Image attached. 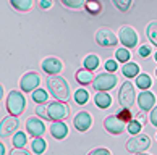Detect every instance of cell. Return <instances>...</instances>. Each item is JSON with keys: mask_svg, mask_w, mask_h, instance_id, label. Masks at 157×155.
<instances>
[{"mask_svg": "<svg viewBox=\"0 0 157 155\" xmlns=\"http://www.w3.org/2000/svg\"><path fill=\"white\" fill-rule=\"evenodd\" d=\"M47 89L50 90V94L54 95V99L62 100V102L70 100V86L67 83V79L59 76V74L47 78Z\"/></svg>", "mask_w": 157, "mask_h": 155, "instance_id": "obj_1", "label": "cell"}, {"mask_svg": "<svg viewBox=\"0 0 157 155\" xmlns=\"http://www.w3.org/2000/svg\"><path fill=\"white\" fill-rule=\"evenodd\" d=\"M26 107V100L23 97L21 90H11L7 97V112L13 116H20V115L25 112Z\"/></svg>", "mask_w": 157, "mask_h": 155, "instance_id": "obj_2", "label": "cell"}, {"mask_svg": "<svg viewBox=\"0 0 157 155\" xmlns=\"http://www.w3.org/2000/svg\"><path fill=\"white\" fill-rule=\"evenodd\" d=\"M47 110H49V120L50 121H63L65 118H68L70 115V107L67 102L62 100H54L47 103Z\"/></svg>", "mask_w": 157, "mask_h": 155, "instance_id": "obj_3", "label": "cell"}, {"mask_svg": "<svg viewBox=\"0 0 157 155\" xmlns=\"http://www.w3.org/2000/svg\"><path fill=\"white\" fill-rule=\"evenodd\" d=\"M117 76H115L113 73H101L97 74L94 78V81H92V86H94L96 90H104V92H107V90H112L115 86H117Z\"/></svg>", "mask_w": 157, "mask_h": 155, "instance_id": "obj_4", "label": "cell"}, {"mask_svg": "<svg viewBox=\"0 0 157 155\" xmlns=\"http://www.w3.org/2000/svg\"><path fill=\"white\" fill-rule=\"evenodd\" d=\"M151 146V137L146 134H136L133 136L130 141L126 142V150L130 153H139V152H146Z\"/></svg>", "mask_w": 157, "mask_h": 155, "instance_id": "obj_5", "label": "cell"}, {"mask_svg": "<svg viewBox=\"0 0 157 155\" xmlns=\"http://www.w3.org/2000/svg\"><path fill=\"white\" fill-rule=\"evenodd\" d=\"M136 99V92H135V87L130 81H125L123 84L120 86V90H118V103L120 107H126V108H131L133 103H135Z\"/></svg>", "mask_w": 157, "mask_h": 155, "instance_id": "obj_6", "label": "cell"}, {"mask_svg": "<svg viewBox=\"0 0 157 155\" xmlns=\"http://www.w3.org/2000/svg\"><path fill=\"white\" fill-rule=\"evenodd\" d=\"M118 39L126 49H135L136 44H138V32L133 29L131 26H121Z\"/></svg>", "mask_w": 157, "mask_h": 155, "instance_id": "obj_7", "label": "cell"}, {"mask_svg": "<svg viewBox=\"0 0 157 155\" xmlns=\"http://www.w3.org/2000/svg\"><path fill=\"white\" fill-rule=\"evenodd\" d=\"M39 83H40V78L36 71H29L26 73L25 76L21 78L20 81V89L23 92H34L37 87H39Z\"/></svg>", "mask_w": 157, "mask_h": 155, "instance_id": "obj_8", "label": "cell"}, {"mask_svg": "<svg viewBox=\"0 0 157 155\" xmlns=\"http://www.w3.org/2000/svg\"><path fill=\"white\" fill-rule=\"evenodd\" d=\"M104 128H105L107 133L118 136L125 131V121H121L118 115H110V116L104 120Z\"/></svg>", "mask_w": 157, "mask_h": 155, "instance_id": "obj_9", "label": "cell"}, {"mask_svg": "<svg viewBox=\"0 0 157 155\" xmlns=\"http://www.w3.org/2000/svg\"><path fill=\"white\" fill-rule=\"evenodd\" d=\"M96 42L101 47H115L118 44V37L110 29H99L96 32Z\"/></svg>", "mask_w": 157, "mask_h": 155, "instance_id": "obj_10", "label": "cell"}, {"mask_svg": "<svg viewBox=\"0 0 157 155\" xmlns=\"http://www.w3.org/2000/svg\"><path fill=\"white\" fill-rule=\"evenodd\" d=\"M16 129H20L18 116L10 115V116H5L2 120V124H0V134H2V137H7V136L13 134V133H18Z\"/></svg>", "mask_w": 157, "mask_h": 155, "instance_id": "obj_11", "label": "cell"}, {"mask_svg": "<svg viewBox=\"0 0 157 155\" xmlns=\"http://www.w3.org/2000/svg\"><path fill=\"white\" fill-rule=\"evenodd\" d=\"M40 66H42V71L47 73L49 76H55V74H59L62 71V61L59 58H55V57H49V58L42 60V63H40Z\"/></svg>", "mask_w": 157, "mask_h": 155, "instance_id": "obj_12", "label": "cell"}, {"mask_svg": "<svg viewBox=\"0 0 157 155\" xmlns=\"http://www.w3.org/2000/svg\"><path fill=\"white\" fill-rule=\"evenodd\" d=\"M73 124H75V128H76L79 133H86V131L91 128V124H92V118H91V115L88 112H79L76 116H75Z\"/></svg>", "mask_w": 157, "mask_h": 155, "instance_id": "obj_13", "label": "cell"}, {"mask_svg": "<svg viewBox=\"0 0 157 155\" xmlns=\"http://www.w3.org/2000/svg\"><path fill=\"white\" fill-rule=\"evenodd\" d=\"M26 131L33 137H40L44 134V131H45L44 121H42V120H39V118H29L26 121Z\"/></svg>", "mask_w": 157, "mask_h": 155, "instance_id": "obj_14", "label": "cell"}, {"mask_svg": "<svg viewBox=\"0 0 157 155\" xmlns=\"http://www.w3.org/2000/svg\"><path fill=\"white\" fill-rule=\"evenodd\" d=\"M154 103H155V97H154L152 92H149V90H143V92L138 95V105L143 112L152 110Z\"/></svg>", "mask_w": 157, "mask_h": 155, "instance_id": "obj_15", "label": "cell"}, {"mask_svg": "<svg viewBox=\"0 0 157 155\" xmlns=\"http://www.w3.org/2000/svg\"><path fill=\"white\" fill-rule=\"evenodd\" d=\"M50 134H52V137H54V139H57V141L65 139L67 134H68V126L63 123V121H52Z\"/></svg>", "mask_w": 157, "mask_h": 155, "instance_id": "obj_16", "label": "cell"}, {"mask_svg": "<svg viewBox=\"0 0 157 155\" xmlns=\"http://www.w3.org/2000/svg\"><path fill=\"white\" fill-rule=\"evenodd\" d=\"M94 103L99 108H109L110 105H112V97H110L109 92L99 90V92L94 95Z\"/></svg>", "mask_w": 157, "mask_h": 155, "instance_id": "obj_17", "label": "cell"}, {"mask_svg": "<svg viewBox=\"0 0 157 155\" xmlns=\"http://www.w3.org/2000/svg\"><path fill=\"white\" fill-rule=\"evenodd\" d=\"M75 79H76V83H79L81 86H88V84H92V81H94V76H92V73L89 70H86V68H83V70H78L76 74H75Z\"/></svg>", "mask_w": 157, "mask_h": 155, "instance_id": "obj_18", "label": "cell"}, {"mask_svg": "<svg viewBox=\"0 0 157 155\" xmlns=\"http://www.w3.org/2000/svg\"><path fill=\"white\" fill-rule=\"evenodd\" d=\"M121 73L125 78H136L139 74V65L135 61H128L121 66Z\"/></svg>", "mask_w": 157, "mask_h": 155, "instance_id": "obj_19", "label": "cell"}, {"mask_svg": "<svg viewBox=\"0 0 157 155\" xmlns=\"http://www.w3.org/2000/svg\"><path fill=\"white\" fill-rule=\"evenodd\" d=\"M45 149H47V142L44 141V137L40 136V137H34V139L31 141V150L34 153H37V155H42L45 152Z\"/></svg>", "mask_w": 157, "mask_h": 155, "instance_id": "obj_20", "label": "cell"}, {"mask_svg": "<svg viewBox=\"0 0 157 155\" xmlns=\"http://www.w3.org/2000/svg\"><path fill=\"white\" fill-rule=\"evenodd\" d=\"M84 8H86V11H88L89 15L99 16V15H101V11H102V5H101L99 0H86Z\"/></svg>", "mask_w": 157, "mask_h": 155, "instance_id": "obj_21", "label": "cell"}, {"mask_svg": "<svg viewBox=\"0 0 157 155\" xmlns=\"http://www.w3.org/2000/svg\"><path fill=\"white\" fill-rule=\"evenodd\" d=\"M10 5L13 7L16 11H21V13H26L29 11L33 7V0H10Z\"/></svg>", "mask_w": 157, "mask_h": 155, "instance_id": "obj_22", "label": "cell"}, {"mask_svg": "<svg viewBox=\"0 0 157 155\" xmlns=\"http://www.w3.org/2000/svg\"><path fill=\"white\" fill-rule=\"evenodd\" d=\"M136 86L141 90H147L151 86H152V79H151L149 74L141 73V74H138V76H136Z\"/></svg>", "mask_w": 157, "mask_h": 155, "instance_id": "obj_23", "label": "cell"}, {"mask_svg": "<svg viewBox=\"0 0 157 155\" xmlns=\"http://www.w3.org/2000/svg\"><path fill=\"white\" fill-rule=\"evenodd\" d=\"M146 36L151 41V44L157 47V21H151L146 28Z\"/></svg>", "mask_w": 157, "mask_h": 155, "instance_id": "obj_24", "label": "cell"}, {"mask_svg": "<svg viewBox=\"0 0 157 155\" xmlns=\"http://www.w3.org/2000/svg\"><path fill=\"white\" fill-rule=\"evenodd\" d=\"M83 65H84L86 70H89V71H94V70H97V66H99V57H97V55H94V54L88 55V57L84 58Z\"/></svg>", "mask_w": 157, "mask_h": 155, "instance_id": "obj_25", "label": "cell"}, {"mask_svg": "<svg viewBox=\"0 0 157 155\" xmlns=\"http://www.w3.org/2000/svg\"><path fill=\"white\" fill-rule=\"evenodd\" d=\"M130 50H128L126 47H120L117 49V52H115V60L120 61V63H128L130 61Z\"/></svg>", "mask_w": 157, "mask_h": 155, "instance_id": "obj_26", "label": "cell"}, {"mask_svg": "<svg viewBox=\"0 0 157 155\" xmlns=\"http://www.w3.org/2000/svg\"><path fill=\"white\" fill-rule=\"evenodd\" d=\"M88 100H89V92L86 89H78L75 92V102L78 105H84V103H88Z\"/></svg>", "mask_w": 157, "mask_h": 155, "instance_id": "obj_27", "label": "cell"}, {"mask_svg": "<svg viewBox=\"0 0 157 155\" xmlns=\"http://www.w3.org/2000/svg\"><path fill=\"white\" fill-rule=\"evenodd\" d=\"M47 97H49V94L44 89H36L33 92V100L36 103H47Z\"/></svg>", "mask_w": 157, "mask_h": 155, "instance_id": "obj_28", "label": "cell"}, {"mask_svg": "<svg viewBox=\"0 0 157 155\" xmlns=\"http://www.w3.org/2000/svg\"><path fill=\"white\" fill-rule=\"evenodd\" d=\"M26 144H28V141H26V134L23 133V131H18V133L15 134V137H13V147L23 149Z\"/></svg>", "mask_w": 157, "mask_h": 155, "instance_id": "obj_29", "label": "cell"}, {"mask_svg": "<svg viewBox=\"0 0 157 155\" xmlns=\"http://www.w3.org/2000/svg\"><path fill=\"white\" fill-rule=\"evenodd\" d=\"M112 3L115 5V8L121 11V13H126L131 7L133 0H112Z\"/></svg>", "mask_w": 157, "mask_h": 155, "instance_id": "obj_30", "label": "cell"}, {"mask_svg": "<svg viewBox=\"0 0 157 155\" xmlns=\"http://www.w3.org/2000/svg\"><path fill=\"white\" fill-rule=\"evenodd\" d=\"M60 2H62V5H63V7L76 10V8H81V7H84L86 0H60Z\"/></svg>", "mask_w": 157, "mask_h": 155, "instance_id": "obj_31", "label": "cell"}, {"mask_svg": "<svg viewBox=\"0 0 157 155\" xmlns=\"http://www.w3.org/2000/svg\"><path fill=\"white\" fill-rule=\"evenodd\" d=\"M141 121H138V120H131L130 123H128V133H130L131 136H136V134H139V131H141Z\"/></svg>", "mask_w": 157, "mask_h": 155, "instance_id": "obj_32", "label": "cell"}, {"mask_svg": "<svg viewBox=\"0 0 157 155\" xmlns=\"http://www.w3.org/2000/svg\"><path fill=\"white\" fill-rule=\"evenodd\" d=\"M118 118L121 120V121H125V123H130L131 120H133V113L130 112V108L120 107V110H118Z\"/></svg>", "mask_w": 157, "mask_h": 155, "instance_id": "obj_33", "label": "cell"}, {"mask_svg": "<svg viewBox=\"0 0 157 155\" xmlns=\"http://www.w3.org/2000/svg\"><path fill=\"white\" fill-rule=\"evenodd\" d=\"M36 115L42 116L44 120H49V110H47V103H39L36 107Z\"/></svg>", "mask_w": 157, "mask_h": 155, "instance_id": "obj_34", "label": "cell"}, {"mask_svg": "<svg viewBox=\"0 0 157 155\" xmlns=\"http://www.w3.org/2000/svg\"><path fill=\"white\" fill-rule=\"evenodd\" d=\"M117 70H118L117 60H107V61H105V71H109V73H115Z\"/></svg>", "mask_w": 157, "mask_h": 155, "instance_id": "obj_35", "label": "cell"}, {"mask_svg": "<svg viewBox=\"0 0 157 155\" xmlns=\"http://www.w3.org/2000/svg\"><path fill=\"white\" fill-rule=\"evenodd\" d=\"M88 155H112V153H110V150H109V149L99 147V149H94V150H91Z\"/></svg>", "mask_w": 157, "mask_h": 155, "instance_id": "obj_36", "label": "cell"}, {"mask_svg": "<svg viewBox=\"0 0 157 155\" xmlns=\"http://www.w3.org/2000/svg\"><path fill=\"white\" fill-rule=\"evenodd\" d=\"M139 55H141L143 58H147V57L151 55V47H147V45H143V47H139Z\"/></svg>", "mask_w": 157, "mask_h": 155, "instance_id": "obj_37", "label": "cell"}, {"mask_svg": "<svg viewBox=\"0 0 157 155\" xmlns=\"http://www.w3.org/2000/svg\"><path fill=\"white\" fill-rule=\"evenodd\" d=\"M10 155H31L28 150H25V149H18V147H13V150L10 152Z\"/></svg>", "mask_w": 157, "mask_h": 155, "instance_id": "obj_38", "label": "cell"}, {"mask_svg": "<svg viewBox=\"0 0 157 155\" xmlns=\"http://www.w3.org/2000/svg\"><path fill=\"white\" fill-rule=\"evenodd\" d=\"M151 124L157 128V107H154L152 112H151Z\"/></svg>", "mask_w": 157, "mask_h": 155, "instance_id": "obj_39", "label": "cell"}, {"mask_svg": "<svg viewBox=\"0 0 157 155\" xmlns=\"http://www.w3.org/2000/svg\"><path fill=\"white\" fill-rule=\"evenodd\" d=\"M39 7L42 10H49L52 7V0H39Z\"/></svg>", "mask_w": 157, "mask_h": 155, "instance_id": "obj_40", "label": "cell"}, {"mask_svg": "<svg viewBox=\"0 0 157 155\" xmlns=\"http://www.w3.org/2000/svg\"><path fill=\"white\" fill-rule=\"evenodd\" d=\"M136 120H138V121H141V123H146V115H144L143 110L136 115Z\"/></svg>", "mask_w": 157, "mask_h": 155, "instance_id": "obj_41", "label": "cell"}, {"mask_svg": "<svg viewBox=\"0 0 157 155\" xmlns=\"http://www.w3.org/2000/svg\"><path fill=\"white\" fill-rule=\"evenodd\" d=\"M0 153H2V155L5 153V146H3V144H2V146H0Z\"/></svg>", "mask_w": 157, "mask_h": 155, "instance_id": "obj_42", "label": "cell"}, {"mask_svg": "<svg viewBox=\"0 0 157 155\" xmlns=\"http://www.w3.org/2000/svg\"><path fill=\"white\" fill-rule=\"evenodd\" d=\"M135 155H149V153H146V152H139V153H135Z\"/></svg>", "mask_w": 157, "mask_h": 155, "instance_id": "obj_43", "label": "cell"}, {"mask_svg": "<svg viewBox=\"0 0 157 155\" xmlns=\"http://www.w3.org/2000/svg\"><path fill=\"white\" fill-rule=\"evenodd\" d=\"M155 61H157V52H155Z\"/></svg>", "mask_w": 157, "mask_h": 155, "instance_id": "obj_44", "label": "cell"}, {"mask_svg": "<svg viewBox=\"0 0 157 155\" xmlns=\"http://www.w3.org/2000/svg\"><path fill=\"white\" fill-rule=\"evenodd\" d=\"M155 76H157V68H155Z\"/></svg>", "mask_w": 157, "mask_h": 155, "instance_id": "obj_45", "label": "cell"}]
</instances>
